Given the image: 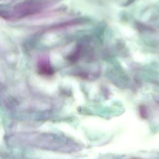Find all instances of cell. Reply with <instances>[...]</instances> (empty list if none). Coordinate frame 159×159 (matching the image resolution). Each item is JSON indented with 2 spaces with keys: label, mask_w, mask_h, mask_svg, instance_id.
<instances>
[{
  "label": "cell",
  "mask_w": 159,
  "mask_h": 159,
  "mask_svg": "<svg viewBox=\"0 0 159 159\" xmlns=\"http://www.w3.org/2000/svg\"><path fill=\"white\" fill-rule=\"evenodd\" d=\"M39 72L43 75H51L53 73V70L52 67L50 66V64L48 62L45 61V60H42L39 64Z\"/></svg>",
  "instance_id": "1"
}]
</instances>
